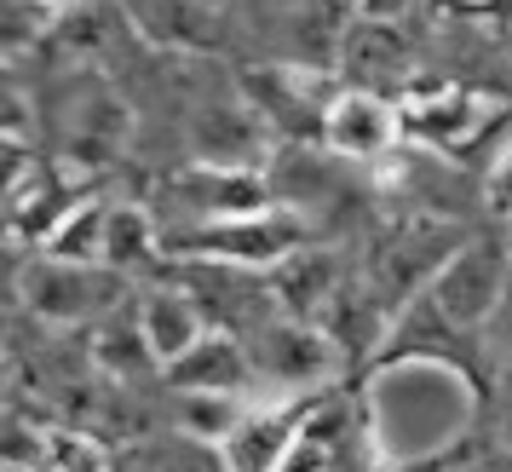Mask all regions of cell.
<instances>
[{
	"label": "cell",
	"mask_w": 512,
	"mask_h": 472,
	"mask_svg": "<svg viewBox=\"0 0 512 472\" xmlns=\"http://www.w3.org/2000/svg\"><path fill=\"white\" fill-rule=\"evenodd\" d=\"M12 6H35V12H58V6H75V0H12Z\"/></svg>",
	"instance_id": "2e32d148"
},
{
	"label": "cell",
	"mask_w": 512,
	"mask_h": 472,
	"mask_svg": "<svg viewBox=\"0 0 512 472\" xmlns=\"http://www.w3.org/2000/svg\"><path fill=\"white\" fill-rule=\"evenodd\" d=\"M472 415H478V392L449 357L397 352L369 380V438L397 467H420L443 455L455 438H466Z\"/></svg>",
	"instance_id": "6da1fadb"
},
{
	"label": "cell",
	"mask_w": 512,
	"mask_h": 472,
	"mask_svg": "<svg viewBox=\"0 0 512 472\" xmlns=\"http://www.w3.org/2000/svg\"><path fill=\"white\" fill-rule=\"evenodd\" d=\"M507 242H512V225H507Z\"/></svg>",
	"instance_id": "e0dca14e"
},
{
	"label": "cell",
	"mask_w": 512,
	"mask_h": 472,
	"mask_svg": "<svg viewBox=\"0 0 512 472\" xmlns=\"http://www.w3.org/2000/svg\"><path fill=\"white\" fill-rule=\"evenodd\" d=\"M507 283H512V242L507 236H472L438 265V277L426 283V300L443 317V329L472 334L507 306Z\"/></svg>",
	"instance_id": "7a4b0ae2"
},
{
	"label": "cell",
	"mask_w": 512,
	"mask_h": 472,
	"mask_svg": "<svg viewBox=\"0 0 512 472\" xmlns=\"http://www.w3.org/2000/svg\"><path fill=\"white\" fill-rule=\"evenodd\" d=\"M173 196L185 202L190 225H213V219H242V213H265V179L254 167H213V162H196L173 185Z\"/></svg>",
	"instance_id": "9c48e42d"
},
{
	"label": "cell",
	"mask_w": 512,
	"mask_h": 472,
	"mask_svg": "<svg viewBox=\"0 0 512 472\" xmlns=\"http://www.w3.org/2000/svg\"><path fill=\"white\" fill-rule=\"evenodd\" d=\"M397 139H403V116L374 87L334 93V104H328V116H323V144L334 156H346V162H380V156H392Z\"/></svg>",
	"instance_id": "8992f818"
},
{
	"label": "cell",
	"mask_w": 512,
	"mask_h": 472,
	"mask_svg": "<svg viewBox=\"0 0 512 472\" xmlns=\"http://www.w3.org/2000/svg\"><path fill=\"white\" fill-rule=\"evenodd\" d=\"M248 357H254V380L282 392V398H323V386L340 369L334 340L311 317H271V323H259Z\"/></svg>",
	"instance_id": "3957f363"
},
{
	"label": "cell",
	"mask_w": 512,
	"mask_h": 472,
	"mask_svg": "<svg viewBox=\"0 0 512 472\" xmlns=\"http://www.w3.org/2000/svg\"><path fill=\"white\" fill-rule=\"evenodd\" d=\"M104 242H110V202H75L47 236V260L64 265H104Z\"/></svg>",
	"instance_id": "7c38bea8"
},
{
	"label": "cell",
	"mask_w": 512,
	"mask_h": 472,
	"mask_svg": "<svg viewBox=\"0 0 512 472\" xmlns=\"http://www.w3.org/2000/svg\"><path fill=\"white\" fill-rule=\"evenodd\" d=\"M167 380H173L179 392H219V398H242L248 386H259L248 346H236L231 334H213V329L202 334L196 352L179 357V363L167 369Z\"/></svg>",
	"instance_id": "8fae6325"
},
{
	"label": "cell",
	"mask_w": 512,
	"mask_h": 472,
	"mask_svg": "<svg viewBox=\"0 0 512 472\" xmlns=\"http://www.w3.org/2000/svg\"><path fill=\"white\" fill-rule=\"evenodd\" d=\"M139 334L144 346H150V357H156V369H173L179 357H190L196 346H202V334H208V317H202V306L190 300L185 288H150L139 300Z\"/></svg>",
	"instance_id": "30bf717a"
},
{
	"label": "cell",
	"mask_w": 512,
	"mask_h": 472,
	"mask_svg": "<svg viewBox=\"0 0 512 472\" xmlns=\"http://www.w3.org/2000/svg\"><path fill=\"white\" fill-rule=\"evenodd\" d=\"M484 196H489V208L501 213L512 225V139L495 150V162H489V185H484Z\"/></svg>",
	"instance_id": "9a60e30c"
},
{
	"label": "cell",
	"mask_w": 512,
	"mask_h": 472,
	"mask_svg": "<svg viewBox=\"0 0 512 472\" xmlns=\"http://www.w3.org/2000/svg\"><path fill=\"white\" fill-rule=\"evenodd\" d=\"M254 403L248 398H219V392H179V426H185L190 438H213V444H225L242 415H248Z\"/></svg>",
	"instance_id": "4fadbf2b"
},
{
	"label": "cell",
	"mask_w": 512,
	"mask_h": 472,
	"mask_svg": "<svg viewBox=\"0 0 512 472\" xmlns=\"http://www.w3.org/2000/svg\"><path fill=\"white\" fill-rule=\"evenodd\" d=\"M403 116V133L438 144V150H466V144L495 121V98L466 93V87H420L397 104Z\"/></svg>",
	"instance_id": "52a82bcc"
},
{
	"label": "cell",
	"mask_w": 512,
	"mask_h": 472,
	"mask_svg": "<svg viewBox=\"0 0 512 472\" xmlns=\"http://www.w3.org/2000/svg\"><path fill=\"white\" fill-rule=\"evenodd\" d=\"M317 398H282V403H254L242 426L219 444L225 472H288V461L300 455L305 432H311Z\"/></svg>",
	"instance_id": "5b68a950"
},
{
	"label": "cell",
	"mask_w": 512,
	"mask_h": 472,
	"mask_svg": "<svg viewBox=\"0 0 512 472\" xmlns=\"http://www.w3.org/2000/svg\"><path fill=\"white\" fill-rule=\"evenodd\" d=\"M507 386H512V380H507Z\"/></svg>",
	"instance_id": "ac0fdd59"
},
{
	"label": "cell",
	"mask_w": 512,
	"mask_h": 472,
	"mask_svg": "<svg viewBox=\"0 0 512 472\" xmlns=\"http://www.w3.org/2000/svg\"><path fill=\"white\" fill-rule=\"evenodd\" d=\"M29 306L52 317V323H87L110 306V294L121 288V277L110 265H64V260H41L29 271Z\"/></svg>",
	"instance_id": "ba28073f"
},
{
	"label": "cell",
	"mask_w": 512,
	"mask_h": 472,
	"mask_svg": "<svg viewBox=\"0 0 512 472\" xmlns=\"http://www.w3.org/2000/svg\"><path fill=\"white\" fill-rule=\"evenodd\" d=\"M173 248H185L190 260H219V265H288L305 248V225L288 208H265V213H242V219L185 225V231H173Z\"/></svg>",
	"instance_id": "277c9868"
},
{
	"label": "cell",
	"mask_w": 512,
	"mask_h": 472,
	"mask_svg": "<svg viewBox=\"0 0 512 472\" xmlns=\"http://www.w3.org/2000/svg\"><path fill=\"white\" fill-rule=\"evenodd\" d=\"M156 254V225L144 208H110V242H104V265L110 271H133Z\"/></svg>",
	"instance_id": "5bb4252c"
}]
</instances>
